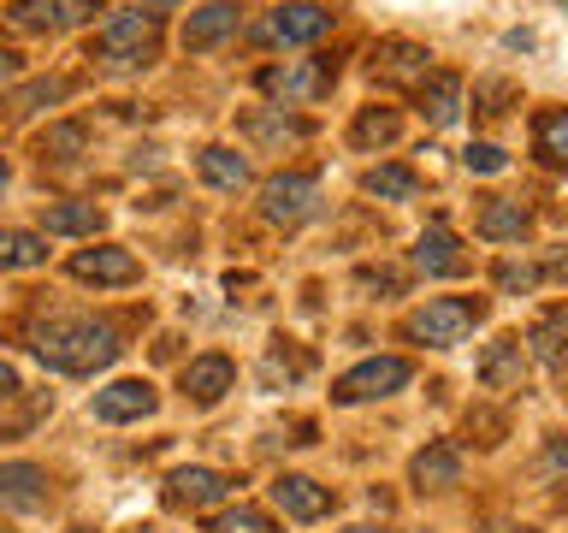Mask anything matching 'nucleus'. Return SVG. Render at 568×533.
I'll list each match as a JSON object with an SVG mask.
<instances>
[{
    "label": "nucleus",
    "instance_id": "nucleus-32",
    "mask_svg": "<svg viewBox=\"0 0 568 533\" xmlns=\"http://www.w3.org/2000/svg\"><path fill=\"white\" fill-rule=\"evenodd\" d=\"M65 78H36V83H24V89H18V95H12V113H30V107H53V101H65Z\"/></svg>",
    "mask_w": 568,
    "mask_h": 533
},
{
    "label": "nucleus",
    "instance_id": "nucleus-19",
    "mask_svg": "<svg viewBox=\"0 0 568 533\" xmlns=\"http://www.w3.org/2000/svg\"><path fill=\"white\" fill-rule=\"evenodd\" d=\"M231 30H237V0H207L202 12L184 18V48L190 53H207V48H220Z\"/></svg>",
    "mask_w": 568,
    "mask_h": 533
},
{
    "label": "nucleus",
    "instance_id": "nucleus-5",
    "mask_svg": "<svg viewBox=\"0 0 568 533\" xmlns=\"http://www.w3.org/2000/svg\"><path fill=\"white\" fill-rule=\"evenodd\" d=\"M337 78V66L326 60H284V66H261V95H273L278 107H302V101H314V95H326Z\"/></svg>",
    "mask_w": 568,
    "mask_h": 533
},
{
    "label": "nucleus",
    "instance_id": "nucleus-34",
    "mask_svg": "<svg viewBox=\"0 0 568 533\" xmlns=\"http://www.w3.org/2000/svg\"><path fill=\"white\" fill-rule=\"evenodd\" d=\"M497 284H504V291H532V284H539V266L504 261V266H497Z\"/></svg>",
    "mask_w": 568,
    "mask_h": 533
},
{
    "label": "nucleus",
    "instance_id": "nucleus-31",
    "mask_svg": "<svg viewBox=\"0 0 568 533\" xmlns=\"http://www.w3.org/2000/svg\"><path fill=\"white\" fill-rule=\"evenodd\" d=\"M36 154H42V160H71V154H83V124H48V131L36 137Z\"/></svg>",
    "mask_w": 568,
    "mask_h": 533
},
{
    "label": "nucleus",
    "instance_id": "nucleus-37",
    "mask_svg": "<svg viewBox=\"0 0 568 533\" xmlns=\"http://www.w3.org/2000/svg\"><path fill=\"white\" fill-rule=\"evenodd\" d=\"M18 71H24V60H18V48H0V83H12Z\"/></svg>",
    "mask_w": 568,
    "mask_h": 533
},
{
    "label": "nucleus",
    "instance_id": "nucleus-16",
    "mask_svg": "<svg viewBox=\"0 0 568 533\" xmlns=\"http://www.w3.org/2000/svg\"><path fill=\"white\" fill-rule=\"evenodd\" d=\"M237 385V368H231V355H195V362L184 368V398L195 403V409H213L225 398V391Z\"/></svg>",
    "mask_w": 568,
    "mask_h": 533
},
{
    "label": "nucleus",
    "instance_id": "nucleus-11",
    "mask_svg": "<svg viewBox=\"0 0 568 533\" xmlns=\"http://www.w3.org/2000/svg\"><path fill=\"white\" fill-rule=\"evenodd\" d=\"M231 497V474L220 469H172L166 474V504L172 510H213Z\"/></svg>",
    "mask_w": 568,
    "mask_h": 533
},
{
    "label": "nucleus",
    "instance_id": "nucleus-41",
    "mask_svg": "<svg viewBox=\"0 0 568 533\" xmlns=\"http://www.w3.org/2000/svg\"><path fill=\"white\" fill-rule=\"evenodd\" d=\"M7 184H12V172H7V160H0V195H7Z\"/></svg>",
    "mask_w": 568,
    "mask_h": 533
},
{
    "label": "nucleus",
    "instance_id": "nucleus-15",
    "mask_svg": "<svg viewBox=\"0 0 568 533\" xmlns=\"http://www.w3.org/2000/svg\"><path fill=\"white\" fill-rule=\"evenodd\" d=\"M95 0H12V24L18 30H71L83 18H95Z\"/></svg>",
    "mask_w": 568,
    "mask_h": 533
},
{
    "label": "nucleus",
    "instance_id": "nucleus-17",
    "mask_svg": "<svg viewBox=\"0 0 568 533\" xmlns=\"http://www.w3.org/2000/svg\"><path fill=\"white\" fill-rule=\"evenodd\" d=\"M273 504L291 515V522H320L332 510V486H320L308 474H278L273 480Z\"/></svg>",
    "mask_w": 568,
    "mask_h": 533
},
{
    "label": "nucleus",
    "instance_id": "nucleus-27",
    "mask_svg": "<svg viewBox=\"0 0 568 533\" xmlns=\"http://www.w3.org/2000/svg\"><path fill=\"white\" fill-rule=\"evenodd\" d=\"M42 261H48L42 231H18V225L0 231V273H24V266H42Z\"/></svg>",
    "mask_w": 568,
    "mask_h": 533
},
{
    "label": "nucleus",
    "instance_id": "nucleus-6",
    "mask_svg": "<svg viewBox=\"0 0 568 533\" xmlns=\"http://www.w3.org/2000/svg\"><path fill=\"white\" fill-rule=\"evenodd\" d=\"M261 213L273 225H302L320 213V178L314 172H278L261 184Z\"/></svg>",
    "mask_w": 568,
    "mask_h": 533
},
{
    "label": "nucleus",
    "instance_id": "nucleus-13",
    "mask_svg": "<svg viewBox=\"0 0 568 533\" xmlns=\"http://www.w3.org/2000/svg\"><path fill=\"white\" fill-rule=\"evenodd\" d=\"M479 385L486 391H521L527 385V350H521L515 332H504V338L486 344V355H479Z\"/></svg>",
    "mask_w": 568,
    "mask_h": 533
},
{
    "label": "nucleus",
    "instance_id": "nucleus-20",
    "mask_svg": "<svg viewBox=\"0 0 568 533\" xmlns=\"http://www.w3.org/2000/svg\"><path fill=\"white\" fill-rule=\"evenodd\" d=\"M474 231L486 243H521L527 231H532V213L515 202V195H491L486 208H479V220H474Z\"/></svg>",
    "mask_w": 568,
    "mask_h": 533
},
{
    "label": "nucleus",
    "instance_id": "nucleus-21",
    "mask_svg": "<svg viewBox=\"0 0 568 533\" xmlns=\"http://www.w3.org/2000/svg\"><path fill=\"white\" fill-rule=\"evenodd\" d=\"M527 344H532V355H539L550 373H562V380H568V302H562V309H545L539 320H532Z\"/></svg>",
    "mask_w": 568,
    "mask_h": 533
},
{
    "label": "nucleus",
    "instance_id": "nucleus-26",
    "mask_svg": "<svg viewBox=\"0 0 568 533\" xmlns=\"http://www.w3.org/2000/svg\"><path fill=\"white\" fill-rule=\"evenodd\" d=\"M403 137V113L397 107H362L349 124V142L355 149H385V142H397Z\"/></svg>",
    "mask_w": 568,
    "mask_h": 533
},
{
    "label": "nucleus",
    "instance_id": "nucleus-14",
    "mask_svg": "<svg viewBox=\"0 0 568 533\" xmlns=\"http://www.w3.org/2000/svg\"><path fill=\"white\" fill-rule=\"evenodd\" d=\"M48 504V474L36 462H0V515H30Z\"/></svg>",
    "mask_w": 568,
    "mask_h": 533
},
{
    "label": "nucleus",
    "instance_id": "nucleus-3",
    "mask_svg": "<svg viewBox=\"0 0 568 533\" xmlns=\"http://www.w3.org/2000/svg\"><path fill=\"white\" fill-rule=\"evenodd\" d=\"M479 320H486V296H433L403 320V338H415L426 350H456Z\"/></svg>",
    "mask_w": 568,
    "mask_h": 533
},
{
    "label": "nucleus",
    "instance_id": "nucleus-25",
    "mask_svg": "<svg viewBox=\"0 0 568 533\" xmlns=\"http://www.w3.org/2000/svg\"><path fill=\"white\" fill-rule=\"evenodd\" d=\"M367 195H379V202H420V172L403 167V160H385V167H373L362 178Z\"/></svg>",
    "mask_w": 568,
    "mask_h": 533
},
{
    "label": "nucleus",
    "instance_id": "nucleus-39",
    "mask_svg": "<svg viewBox=\"0 0 568 533\" xmlns=\"http://www.w3.org/2000/svg\"><path fill=\"white\" fill-rule=\"evenodd\" d=\"M545 273H550V279H562V284H568V249H562V255H550V266H545Z\"/></svg>",
    "mask_w": 568,
    "mask_h": 533
},
{
    "label": "nucleus",
    "instance_id": "nucleus-43",
    "mask_svg": "<svg viewBox=\"0 0 568 533\" xmlns=\"http://www.w3.org/2000/svg\"><path fill=\"white\" fill-rule=\"evenodd\" d=\"M65 533H95V527H65Z\"/></svg>",
    "mask_w": 568,
    "mask_h": 533
},
{
    "label": "nucleus",
    "instance_id": "nucleus-35",
    "mask_svg": "<svg viewBox=\"0 0 568 533\" xmlns=\"http://www.w3.org/2000/svg\"><path fill=\"white\" fill-rule=\"evenodd\" d=\"M509 95H515V89H509L504 78L479 83V101H486V107H479V113H486V119H497V113H504V107H497V101H509Z\"/></svg>",
    "mask_w": 568,
    "mask_h": 533
},
{
    "label": "nucleus",
    "instance_id": "nucleus-24",
    "mask_svg": "<svg viewBox=\"0 0 568 533\" xmlns=\"http://www.w3.org/2000/svg\"><path fill=\"white\" fill-rule=\"evenodd\" d=\"M106 225V213L95 202H48L42 208V231L48 238H95Z\"/></svg>",
    "mask_w": 568,
    "mask_h": 533
},
{
    "label": "nucleus",
    "instance_id": "nucleus-18",
    "mask_svg": "<svg viewBox=\"0 0 568 533\" xmlns=\"http://www.w3.org/2000/svg\"><path fill=\"white\" fill-rule=\"evenodd\" d=\"M408 480H415L420 492H444V486H462V451L450 439H433L426 451L408 462Z\"/></svg>",
    "mask_w": 568,
    "mask_h": 533
},
{
    "label": "nucleus",
    "instance_id": "nucleus-33",
    "mask_svg": "<svg viewBox=\"0 0 568 533\" xmlns=\"http://www.w3.org/2000/svg\"><path fill=\"white\" fill-rule=\"evenodd\" d=\"M462 167H468V172H504L509 154L497 149V142H468V149H462Z\"/></svg>",
    "mask_w": 568,
    "mask_h": 533
},
{
    "label": "nucleus",
    "instance_id": "nucleus-7",
    "mask_svg": "<svg viewBox=\"0 0 568 533\" xmlns=\"http://www.w3.org/2000/svg\"><path fill=\"white\" fill-rule=\"evenodd\" d=\"M408 385V362L403 355H367L362 368H349L332 385V403H373V398H397Z\"/></svg>",
    "mask_w": 568,
    "mask_h": 533
},
{
    "label": "nucleus",
    "instance_id": "nucleus-22",
    "mask_svg": "<svg viewBox=\"0 0 568 533\" xmlns=\"http://www.w3.org/2000/svg\"><path fill=\"white\" fill-rule=\"evenodd\" d=\"M195 172H202V184L220 190V195H237L248 184V160L237 149H225V142H207V149L195 154Z\"/></svg>",
    "mask_w": 568,
    "mask_h": 533
},
{
    "label": "nucleus",
    "instance_id": "nucleus-12",
    "mask_svg": "<svg viewBox=\"0 0 568 533\" xmlns=\"http://www.w3.org/2000/svg\"><path fill=\"white\" fill-rule=\"evenodd\" d=\"M415 266H420L426 279H462V273H468V249L456 243V231L444 225V220H433L415 238Z\"/></svg>",
    "mask_w": 568,
    "mask_h": 533
},
{
    "label": "nucleus",
    "instance_id": "nucleus-38",
    "mask_svg": "<svg viewBox=\"0 0 568 533\" xmlns=\"http://www.w3.org/2000/svg\"><path fill=\"white\" fill-rule=\"evenodd\" d=\"M18 391H24V385H18V368H12V362H0V403L18 398Z\"/></svg>",
    "mask_w": 568,
    "mask_h": 533
},
{
    "label": "nucleus",
    "instance_id": "nucleus-9",
    "mask_svg": "<svg viewBox=\"0 0 568 533\" xmlns=\"http://www.w3.org/2000/svg\"><path fill=\"white\" fill-rule=\"evenodd\" d=\"M71 279L78 284H136L142 261L119 243H95V249H78V255H71Z\"/></svg>",
    "mask_w": 568,
    "mask_h": 533
},
{
    "label": "nucleus",
    "instance_id": "nucleus-8",
    "mask_svg": "<svg viewBox=\"0 0 568 533\" xmlns=\"http://www.w3.org/2000/svg\"><path fill=\"white\" fill-rule=\"evenodd\" d=\"M433 53H426L420 42H408V36H390V42L373 48V78L379 83H403V89H420L426 78H433Z\"/></svg>",
    "mask_w": 568,
    "mask_h": 533
},
{
    "label": "nucleus",
    "instance_id": "nucleus-28",
    "mask_svg": "<svg viewBox=\"0 0 568 533\" xmlns=\"http://www.w3.org/2000/svg\"><path fill=\"white\" fill-rule=\"evenodd\" d=\"M532 142H539V154L550 167L568 172V107H550V113L532 119Z\"/></svg>",
    "mask_w": 568,
    "mask_h": 533
},
{
    "label": "nucleus",
    "instance_id": "nucleus-40",
    "mask_svg": "<svg viewBox=\"0 0 568 533\" xmlns=\"http://www.w3.org/2000/svg\"><path fill=\"white\" fill-rule=\"evenodd\" d=\"M166 7H178V0H142V12H166Z\"/></svg>",
    "mask_w": 568,
    "mask_h": 533
},
{
    "label": "nucleus",
    "instance_id": "nucleus-2",
    "mask_svg": "<svg viewBox=\"0 0 568 533\" xmlns=\"http://www.w3.org/2000/svg\"><path fill=\"white\" fill-rule=\"evenodd\" d=\"M89 60L113 66V71H142L160 60V18L154 12H113L89 42Z\"/></svg>",
    "mask_w": 568,
    "mask_h": 533
},
{
    "label": "nucleus",
    "instance_id": "nucleus-1",
    "mask_svg": "<svg viewBox=\"0 0 568 533\" xmlns=\"http://www.w3.org/2000/svg\"><path fill=\"white\" fill-rule=\"evenodd\" d=\"M30 350L42 355L53 373H95L106 362H119V326L89 314H48L30 326Z\"/></svg>",
    "mask_w": 568,
    "mask_h": 533
},
{
    "label": "nucleus",
    "instance_id": "nucleus-36",
    "mask_svg": "<svg viewBox=\"0 0 568 533\" xmlns=\"http://www.w3.org/2000/svg\"><path fill=\"white\" fill-rule=\"evenodd\" d=\"M545 469L557 474V480H568V439H550L545 444Z\"/></svg>",
    "mask_w": 568,
    "mask_h": 533
},
{
    "label": "nucleus",
    "instance_id": "nucleus-30",
    "mask_svg": "<svg viewBox=\"0 0 568 533\" xmlns=\"http://www.w3.org/2000/svg\"><path fill=\"white\" fill-rule=\"evenodd\" d=\"M207 533H273V515L255 510V504H237V510H220V515H213Z\"/></svg>",
    "mask_w": 568,
    "mask_h": 533
},
{
    "label": "nucleus",
    "instance_id": "nucleus-23",
    "mask_svg": "<svg viewBox=\"0 0 568 533\" xmlns=\"http://www.w3.org/2000/svg\"><path fill=\"white\" fill-rule=\"evenodd\" d=\"M415 101H420V119L444 131V124L462 119V78H456V71H433V78L415 89Z\"/></svg>",
    "mask_w": 568,
    "mask_h": 533
},
{
    "label": "nucleus",
    "instance_id": "nucleus-44",
    "mask_svg": "<svg viewBox=\"0 0 568 533\" xmlns=\"http://www.w3.org/2000/svg\"><path fill=\"white\" fill-rule=\"evenodd\" d=\"M0 533H7V527H0Z\"/></svg>",
    "mask_w": 568,
    "mask_h": 533
},
{
    "label": "nucleus",
    "instance_id": "nucleus-10",
    "mask_svg": "<svg viewBox=\"0 0 568 533\" xmlns=\"http://www.w3.org/2000/svg\"><path fill=\"white\" fill-rule=\"evenodd\" d=\"M154 409H160V398H154V385H149V380H113V385H101V391H95V421H106V426L149 421Z\"/></svg>",
    "mask_w": 568,
    "mask_h": 533
},
{
    "label": "nucleus",
    "instance_id": "nucleus-29",
    "mask_svg": "<svg viewBox=\"0 0 568 533\" xmlns=\"http://www.w3.org/2000/svg\"><path fill=\"white\" fill-rule=\"evenodd\" d=\"M243 131L255 137V142H302V137H308V124H302V119H284V107H278V113H248Z\"/></svg>",
    "mask_w": 568,
    "mask_h": 533
},
{
    "label": "nucleus",
    "instance_id": "nucleus-45",
    "mask_svg": "<svg viewBox=\"0 0 568 533\" xmlns=\"http://www.w3.org/2000/svg\"><path fill=\"white\" fill-rule=\"evenodd\" d=\"M562 7H568V0H562Z\"/></svg>",
    "mask_w": 568,
    "mask_h": 533
},
{
    "label": "nucleus",
    "instance_id": "nucleus-4",
    "mask_svg": "<svg viewBox=\"0 0 568 533\" xmlns=\"http://www.w3.org/2000/svg\"><path fill=\"white\" fill-rule=\"evenodd\" d=\"M332 24H337V12L320 7V0H284V7H273L255 24V42H266V48H308V42H320V36H332Z\"/></svg>",
    "mask_w": 568,
    "mask_h": 533
},
{
    "label": "nucleus",
    "instance_id": "nucleus-42",
    "mask_svg": "<svg viewBox=\"0 0 568 533\" xmlns=\"http://www.w3.org/2000/svg\"><path fill=\"white\" fill-rule=\"evenodd\" d=\"M349 533H385V527H349Z\"/></svg>",
    "mask_w": 568,
    "mask_h": 533
}]
</instances>
